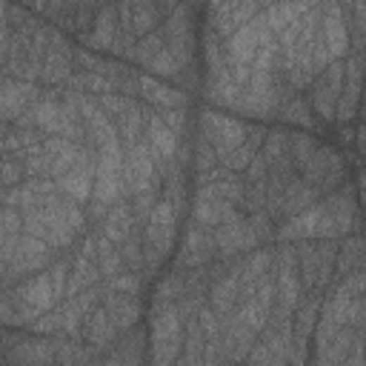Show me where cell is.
Segmentation results:
<instances>
[{
    "mask_svg": "<svg viewBox=\"0 0 366 366\" xmlns=\"http://www.w3.org/2000/svg\"><path fill=\"white\" fill-rule=\"evenodd\" d=\"M324 34H327L324 43L329 46V55H332V58H341V55L346 52V26H343V18H341L338 4H329V6H327Z\"/></svg>",
    "mask_w": 366,
    "mask_h": 366,
    "instance_id": "obj_1",
    "label": "cell"
},
{
    "mask_svg": "<svg viewBox=\"0 0 366 366\" xmlns=\"http://www.w3.org/2000/svg\"><path fill=\"white\" fill-rule=\"evenodd\" d=\"M149 144H152L155 160H166V158H172L175 149H177V134H175L160 118H152V120H149Z\"/></svg>",
    "mask_w": 366,
    "mask_h": 366,
    "instance_id": "obj_2",
    "label": "cell"
},
{
    "mask_svg": "<svg viewBox=\"0 0 366 366\" xmlns=\"http://www.w3.org/2000/svg\"><path fill=\"white\" fill-rule=\"evenodd\" d=\"M61 187L72 201H89V195H92V172H89V166L83 163V166L66 172L61 177Z\"/></svg>",
    "mask_w": 366,
    "mask_h": 366,
    "instance_id": "obj_3",
    "label": "cell"
},
{
    "mask_svg": "<svg viewBox=\"0 0 366 366\" xmlns=\"http://www.w3.org/2000/svg\"><path fill=\"white\" fill-rule=\"evenodd\" d=\"M92 43L95 46H112L115 43V12L103 9L95 26V34H92Z\"/></svg>",
    "mask_w": 366,
    "mask_h": 366,
    "instance_id": "obj_4",
    "label": "cell"
},
{
    "mask_svg": "<svg viewBox=\"0 0 366 366\" xmlns=\"http://www.w3.org/2000/svg\"><path fill=\"white\" fill-rule=\"evenodd\" d=\"M20 180H23V163H18V160L0 163V183H4V187H18Z\"/></svg>",
    "mask_w": 366,
    "mask_h": 366,
    "instance_id": "obj_5",
    "label": "cell"
},
{
    "mask_svg": "<svg viewBox=\"0 0 366 366\" xmlns=\"http://www.w3.org/2000/svg\"><path fill=\"white\" fill-rule=\"evenodd\" d=\"M120 266V255L115 252V246L109 241H101V272L103 274H115Z\"/></svg>",
    "mask_w": 366,
    "mask_h": 366,
    "instance_id": "obj_6",
    "label": "cell"
},
{
    "mask_svg": "<svg viewBox=\"0 0 366 366\" xmlns=\"http://www.w3.org/2000/svg\"><path fill=\"white\" fill-rule=\"evenodd\" d=\"M112 286L118 292H137L141 289V281H137V274H120V278L112 281Z\"/></svg>",
    "mask_w": 366,
    "mask_h": 366,
    "instance_id": "obj_7",
    "label": "cell"
},
{
    "mask_svg": "<svg viewBox=\"0 0 366 366\" xmlns=\"http://www.w3.org/2000/svg\"><path fill=\"white\" fill-rule=\"evenodd\" d=\"M163 123H166L175 134H180V132H183V126H187V118H183L180 112H172V109H169V115H163Z\"/></svg>",
    "mask_w": 366,
    "mask_h": 366,
    "instance_id": "obj_8",
    "label": "cell"
}]
</instances>
